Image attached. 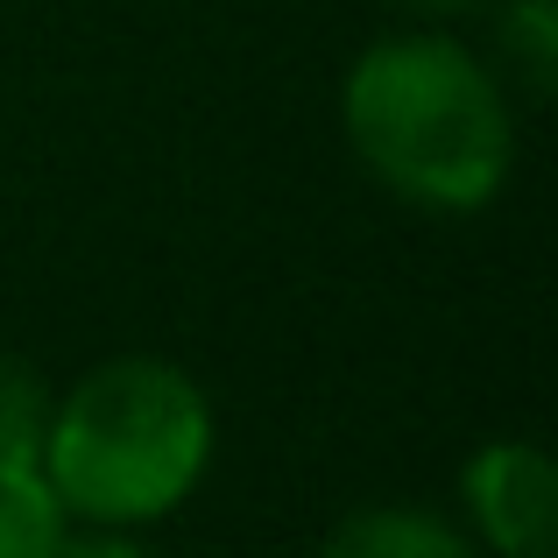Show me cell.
Here are the masks:
<instances>
[{"label": "cell", "instance_id": "1", "mask_svg": "<svg viewBox=\"0 0 558 558\" xmlns=\"http://www.w3.org/2000/svg\"><path fill=\"white\" fill-rule=\"evenodd\" d=\"M340 121L375 184L424 213H474L509 178L517 121L502 78L446 28H403L354 57Z\"/></svg>", "mask_w": 558, "mask_h": 558}, {"label": "cell", "instance_id": "2", "mask_svg": "<svg viewBox=\"0 0 558 558\" xmlns=\"http://www.w3.org/2000/svg\"><path fill=\"white\" fill-rule=\"evenodd\" d=\"M57 509L85 531H135L191 502L213 466V403L178 361H99L50 403L36 452Z\"/></svg>", "mask_w": 558, "mask_h": 558}, {"label": "cell", "instance_id": "3", "mask_svg": "<svg viewBox=\"0 0 558 558\" xmlns=\"http://www.w3.org/2000/svg\"><path fill=\"white\" fill-rule=\"evenodd\" d=\"M466 517L474 537L502 558H545L558 537V474L545 460V446L531 438H495L466 460L460 474Z\"/></svg>", "mask_w": 558, "mask_h": 558}, {"label": "cell", "instance_id": "4", "mask_svg": "<svg viewBox=\"0 0 558 558\" xmlns=\"http://www.w3.org/2000/svg\"><path fill=\"white\" fill-rule=\"evenodd\" d=\"M318 558H481L474 537L460 523H446L438 509H410V502H368L354 517L332 523Z\"/></svg>", "mask_w": 558, "mask_h": 558}, {"label": "cell", "instance_id": "5", "mask_svg": "<svg viewBox=\"0 0 558 558\" xmlns=\"http://www.w3.org/2000/svg\"><path fill=\"white\" fill-rule=\"evenodd\" d=\"M64 531H71V517L57 509L43 466L0 452V558H57Z\"/></svg>", "mask_w": 558, "mask_h": 558}, {"label": "cell", "instance_id": "6", "mask_svg": "<svg viewBox=\"0 0 558 558\" xmlns=\"http://www.w3.org/2000/svg\"><path fill=\"white\" fill-rule=\"evenodd\" d=\"M502 64L523 78V93L545 99L558 78V8L551 0H502Z\"/></svg>", "mask_w": 558, "mask_h": 558}, {"label": "cell", "instance_id": "7", "mask_svg": "<svg viewBox=\"0 0 558 558\" xmlns=\"http://www.w3.org/2000/svg\"><path fill=\"white\" fill-rule=\"evenodd\" d=\"M43 424H50V396H43L36 368L0 354V452L14 460H36L43 452Z\"/></svg>", "mask_w": 558, "mask_h": 558}, {"label": "cell", "instance_id": "8", "mask_svg": "<svg viewBox=\"0 0 558 558\" xmlns=\"http://www.w3.org/2000/svg\"><path fill=\"white\" fill-rule=\"evenodd\" d=\"M57 558H149V551H142L128 531H85V537H71V531H64Z\"/></svg>", "mask_w": 558, "mask_h": 558}, {"label": "cell", "instance_id": "9", "mask_svg": "<svg viewBox=\"0 0 558 558\" xmlns=\"http://www.w3.org/2000/svg\"><path fill=\"white\" fill-rule=\"evenodd\" d=\"M417 22H466V14H481V8H495V0H403Z\"/></svg>", "mask_w": 558, "mask_h": 558}, {"label": "cell", "instance_id": "10", "mask_svg": "<svg viewBox=\"0 0 558 558\" xmlns=\"http://www.w3.org/2000/svg\"><path fill=\"white\" fill-rule=\"evenodd\" d=\"M545 558H551V551H545Z\"/></svg>", "mask_w": 558, "mask_h": 558}]
</instances>
